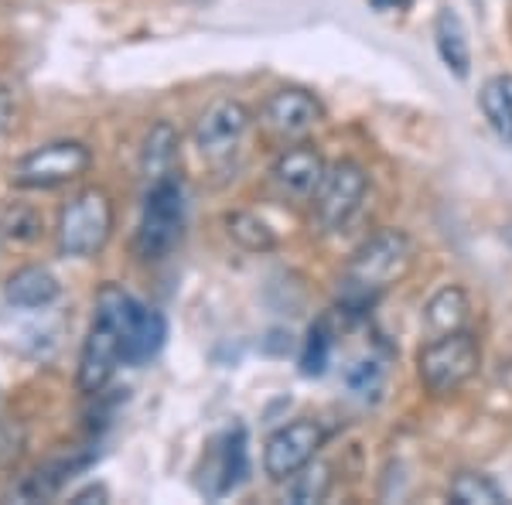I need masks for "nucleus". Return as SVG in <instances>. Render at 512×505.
Segmentation results:
<instances>
[{"label": "nucleus", "mask_w": 512, "mask_h": 505, "mask_svg": "<svg viewBox=\"0 0 512 505\" xmlns=\"http://www.w3.org/2000/svg\"><path fill=\"white\" fill-rule=\"evenodd\" d=\"M414 239L403 229H379L369 236L352 260L342 270V284H338V297L349 311H366L383 297L396 280L407 277L414 267Z\"/></svg>", "instance_id": "1"}, {"label": "nucleus", "mask_w": 512, "mask_h": 505, "mask_svg": "<svg viewBox=\"0 0 512 505\" xmlns=\"http://www.w3.org/2000/svg\"><path fill=\"white\" fill-rule=\"evenodd\" d=\"M482 366V345L468 328L437 335L417 352V376L427 393L448 396L458 393Z\"/></svg>", "instance_id": "2"}, {"label": "nucleus", "mask_w": 512, "mask_h": 505, "mask_svg": "<svg viewBox=\"0 0 512 505\" xmlns=\"http://www.w3.org/2000/svg\"><path fill=\"white\" fill-rule=\"evenodd\" d=\"M181 229H185V188L175 175H164L147 188L137 229V253L144 260H161L178 246Z\"/></svg>", "instance_id": "3"}, {"label": "nucleus", "mask_w": 512, "mask_h": 505, "mask_svg": "<svg viewBox=\"0 0 512 505\" xmlns=\"http://www.w3.org/2000/svg\"><path fill=\"white\" fill-rule=\"evenodd\" d=\"M113 233V202L99 188L72 195L59 212V246L69 256H96Z\"/></svg>", "instance_id": "4"}, {"label": "nucleus", "mask_w": 512, "mask_h": 505, "mask_svg": "<svg viewBox=\"0 0 512 505\" xmlns=\"http://www.w3.org/2000/svg\"><path fill=\"white\" fill-rule=\"evenodd\" d=\"M99 297L117 314V325L123 335V362H127V366H144V362H151L154 355L161 352L164 338H168V325H164L161 311L140 304L134 294L120 291L117 284H106L103 291H99Z\"/></svg>", "instance_id": "5"}, {"label": "nucleus", "mask_w": 512, "mask_h": 505, "mask_svg": "<svg viewBox=\"0 0 512 505\" xmlns=\"http://www.w3.org/2000/svg\"><path fill=\"white\" fill-rule=\"evenodd\" d=\"M123 362V335L117 325V314L103 297H96V314L89 335L82 342L79 355V386L82 393H99L113 379V372Z\"/></svg>", "instance_id": "6"}, {"label": "nucleus", "mask_w": 512, "mask_h": 505, "mask_svg": "<svg viewBox=\"0 0 512 505\" xmlns=\"http://www.w3.org/2000/svg\"><path fill=\"white\" fill-rule=\"evenodd\" d=\"M369 195V175L359 161H338L325 171L318 195H315V212L321 229L338 233L359 215L362 202Z\"/></svg>", "instance_id": "7"}, {"label": "nucleus", "mask_w": 512, "mask_h": 505, "mask_svg": "<svg viewBox=\"0 0 512 505\" xmlns=\"http://www.w3.org/2000/svg\"><path fill=\"white\" fill-rule=\"evenodd\" d=\"M89 164H93V154H89L86 144H79V140H55V144H45L28 157H21V164L14 168V185L59 188L76 181L79 175H86Z\"/></svg>", "instance_id": "8"}, {"label": "nucleus", "mask_w": 512, "mask_h": 505, "mask_svg": "<svg viewBox=\"0 0 512 505\" xmlns=\"http://www.w3.org/2000/svg\"><path fill=\"white\" fill-rule=\"evenodd\" d=\"M321 444H325V430H321L318 420L311 417L291 420V424L277 427L267 437L263 471H267L270 482H287V478H294L304 465H311L318 458Z\"/></svg>", "instance_id": "9"}, {"label": "nucleus", "mask_w": 512, "mask_h": 505, "mask_svg": "<svg viewBox=\"0 0 512 505\" xmlns=\"http://www.w3.org/2000/svg\"><path fill=\"white\" fill-rule=\"evenodd\" d=\"M250 471V451H246V430L233 424L216 434L205 447L202 468H198V488L209 499H222L243 482Z\"/></svg>", "instance_id": "10"}, {"label": "nucleus", "mask_w": 512, "mask_h": 505, "mask_svg": "<svg viewBox=\"0 0 512 505\" xmlns=\"http://www.w3.org/2000/svg\"><path fill=\"white\" fill-rule=\"evenodd\" d=\"M250 110L236 99H216L195 123V147L202 157H226L239 147V140L250 130Z\"/></svg>", "instance_id": "11"}, {"label": "nucleus", "mask_w": 512, "mask_h": 505, "mask_svg": "<svg viewBox=\"0 0 512 505\" xmlns=\"http://www.w3.org/2000/svg\"><path fill=\"white\" fill-rule=\"evenodd\" d=\"M325 120V106L304 89H277L263 103V127L280 140H297Z\"/></svg>", "instance_id": "12"}, {"label": "nucleus", "mask_w": 512, "mask_h": 505, "mask_svg": "<svg viewBox=\"0 0 512 505\" xmlns=\"http://www.w3.org/2000/svg\"><path fill=\"white\" fill-rule=\"evenodd\" d=\"M325 171L328 164L315 144H291L274 161L270 178L287 198H315L321 181H325Z\"/></svg>", "instance_id": "13"}, {"label": "nucleus", "mask_w": 512, "mask_h": 505, "mask_svg": "<svg viewBox=\"0 0 512 505\" xmlns=\"http://www.w3.org/2000/svg\"><path fill=\"white\" fill-rule=\"evenodd\" d=\"M434 45H437V55H441L444 69H448L454 79L472 76V41H468V28L454 7H441V11H437Z\"/></svg>", "instance_id": "14"}, {"label": "nucleus", "mask_w": 512, "mask_h": 505, "mask_svg": "<svg viewBox=\"0 0 512 505\" xmlns=\"http://www.w3.org/2000/svg\"><path fill=\"white\" fill-rule=\"evenodd\" d=\"M62 294V284L52 270L45 267H21L18 273H11L4 284V297L7 304L21 311H41L48 304H55Z\"/></svg>", "instance_id": "15"}, {"label": "nucleus", "mask_w": 512, "mask_h": 505, "mask_svg": "<svg viewBox=\"0 0 512 505\" xmlns=\"http://www.w3.org/2000/svg\"><path fill=\"white\" fill-rule=\"evenodd\" d=\"M175 161H178V130L168 120L154 123L144 137L140 147V171L147 181H158L164 175H175Z\"/></svg>", "instance_id": "16"}, {"label": "nucleus", "mask_w": 512, "mask_h": 505, "mask_svg": "<svg viewBox=\"0 0 512 505\" xmlns=\"http://www.w3.org/2000/svg\"><path fill=\"white\" fill-rule=\"evenodd\" d=\"M468 314H472V301L461 291L458 284L441 287L424 308V321L434 335H448V331H461L468 325Z\"/></svg>", "instance_id": "17"}, {"label": "nucleus", "mask_w": 512, "mask_h": 505, "mask_svg": "<svg viewBox=\"0 0 512 505\" xmlns=\"http://www.w3.org/2000/svg\"><path fill=\"white\" fill-rule=\"evenodd\" d=\"M478 106H482V117L489 120L495 137L512 144V76L509 72L485 79L482 93H478Z\"/></svg>", "instance_id": "18"}, {"label": "nucleus", "mask_w": 512, "mask_h": 505, "mask_svg": "<svg viewBox=\"0 0 512 505\" xmlns=\"http://www.w3.org/2000/svg\"><path fill=\"white\" fill-rule=\"evenodd\" d=\"M332 465H325V461H311V465H304L297 471L294 478H287V492L284 499L294 502V505H315V502H325L328 492H332Z\"/></svg>", "instance_id": "19"}, {"label": "nucleus", "mask_w": 512, "mask_h": 505, "mask_svg": "<svg viewBox=\"0 0 512 505\" xmlns=\"http://www.w3.org/2000/svg\"><path fill=\"white\" fill-rule=\"evenodd\" d=\"M451 499L458 505H502L506 502V492H502V485L492 475L461 471V475L451 478Z\"/></svg>", "instance_id": "20"}, {"label": "nucleus", "mask_w": 512, "mask_h": 505, "mask_svg": "<svg viewBox=\"0 0 512 505\" xmlns=\"http://www.w3.org/2000/svg\"><path fill=\"white\" fill-rule=\"evenodd\" d=\"M332 345H335L332 325H328V318H318L315 325L308 328V338H304V349H301L304 376H325L328 362H332Z\"/></svg>", "instance_id": "21"}, {"label": "nucleus", "mask_w": 512, "mask_h": 505, "mask_svg": "<svg viewBox=\"0 0 512 505\" xmlns=\"http://www.w3.org/2000/svg\"><path fill=\"white\" fill-rule=\"evenodd\" d=\"M229 236L236 239L239 246H246V250H274V233H270L267 226H263L256 215H229Z\"/></svg>", "instance_id": "22"}, {"label": "nucleus", "mask_w": 512, "mask_h": 505, "mask_svg": "<svg viewBox=\"0 0 512 505\" xmlns=\"http://www.w3.org/2000/svg\"><path fill=\"white\" fill-rule=\"evenodd\" d=\"M345 386L352 389L355 396H373L383 389V366L376 359H359L345 369Z\"/></svg>", "instance_id": "23"}, {"label": "nucleus", "mask_w": 512, "mask_h": 505, "mask_svg": "<svg viewBox=\"0 0 512 505\" xmlns=\"http://www.w3.org/2000/svg\"><path fill=\"white\" fill-rule=\"evenodd\" d=\"M11 120H14V106H11V96L0 89V134H4L7 127H11Z\"/></svg>", "instance_id": "24"}, {"label": "nucleus", "mask_w": 512, "mask_h": 505, "mask_svg": "<svg viewBox=\"0 0 512 505\" xmlns=\"http://www.w3.org/2000/svg\"><path fill=\"white\" fill-rule=\"evenodd\" d=\"M86 499H106V488H86V492H79L76 495V502H86Z\"/></svg>", "instance_id": "25"}, {"label": "nucleus", "mask_w": 512, "mask_h": 505, "mask_svg": "<svg viewBox=\"0 0 512 505\" xmlns=\"http://www.w3.org/2000/svg\"><path fill=\"white\" fill-rule=\"evenodd\" d=\"M506 239H509V246H512V226L506 229Z\"/></svg>", "instance_id": "26"}]
</instances>
